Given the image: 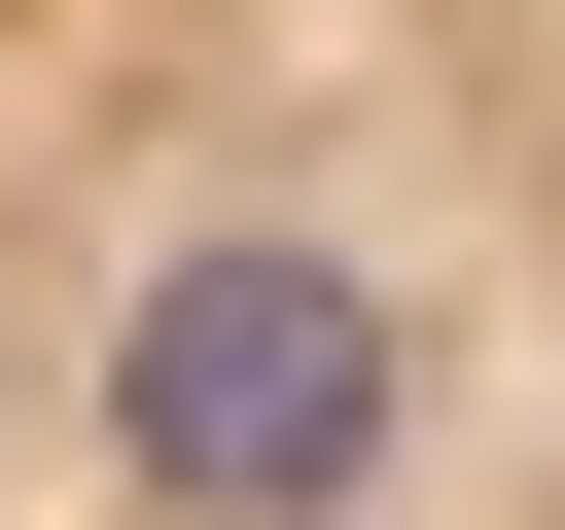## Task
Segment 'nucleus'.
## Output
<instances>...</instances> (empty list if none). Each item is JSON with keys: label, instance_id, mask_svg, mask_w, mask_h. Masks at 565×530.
I'll use <instances>...</instances> for the list:
<instances>
[{"label": "nucleus", "instance_id": "obj_1", "mask_svg": "<svg viewBox=\"0 0 565 530\" xmlns=\"http://www.w3.org/2000/svg\"><path fill=\"white\" fill-rule=\"evenodd\" d=\"M0 530H565V0H0Z\"/></svg>", "mask_w": 565, "mask_h": 530}]
</instances>
